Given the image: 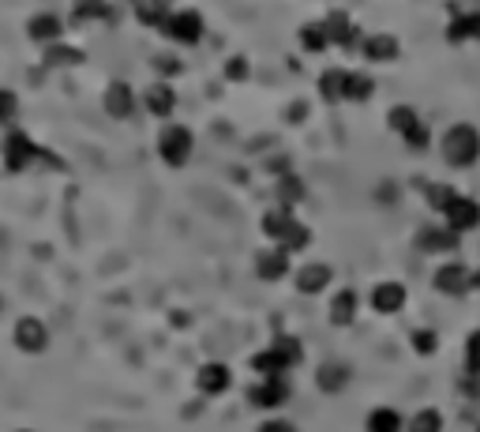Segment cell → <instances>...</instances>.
<instances>
[{
	"label": "cell",
	"mask_w": 480,
	"mask_h": 432,
	"mask_svg": "<svg viewBox=\"0 0 480 432\" xmlns=\"http://www.w3.org/2000/svg\"><path fill=\"white\" fill-rule=\"evenodd\" d=\"M443 158L451 166H458V169L473 166L480 158V132L473 124H451L446 128V136H443Z\"/></svg>",
	"instance_id": "cell-1"
},
{
	"label": "cell",
	"mask_w": 480,
	"mask_h": 432,
	"mask_svg": "<svg viewBox=\"0 0 480 432\" xmlns=\"http://www.w3.org/2000/svg\"><path fill=\"white\" fill-rule=\"evenodd\" d=\"M387 128L406 139V147H409V151H424L428 143H431L428 124L421 121V114H417L413 106H394L391 114H387Z\"/></svg>",
	"instance_id": "cell-2"
},
{
	"label": "cell",
	"mask_w": 480,
	"mask_h": 432,
	"mask_svg": "<svg viewBox=\"0 0 480 432\" xmlns=\"http://www.w3.org/2000/svg\"><path fill=\"white\" fill-rule=\"evenodd\" d=\"M191 151H196V136H191V128H184V124H166L162 128V136H158V154H162L166 166H173V169L188 166Z\"/></svg>",
	"instance_id": "cell-3"
},
{
	"label": "cell",
	"mask_w": 480,
	"mask_h": 432,
	"mask_svg": "<svg viewBox=\"0 0 480 432\" xmlns=\"http://www.w3.org/2000/svg\"><path fill=\"white\" fill-rule=\"evenodd\" d=\"M166 38L177 42V45H196L203 38V15L196 8H181V12H169L166 20Z\"/></svg>",
	"instance_id": "cell-4"
},
{
	"label": "cell",
	"mask_w": 480,
	"mask_h": 432,
	"mask_svg": "<svg viewBox=\"0 0 480 432\" xmlns=\"http://www.w3.org/2000/svg\"><path fill=\"white\" fill-rule=\"evenodd\" d=\"M323 30H327L330 45H342V50H349V53H360V45L368 38V35H360V27L349 20V12H330L323 20Z\"/></svg>",
	"instance_id": "cell-5"
},
{
	"label": "cell",
	"mask_w": 480,
	"mask_h": 432,
	"mask_svg": "<svg viewBox=\"0 0 480 432\" xmlns=\"http://www.w3.org/2000/svg\"><path fill=\"white\" fill-rule=\"evenodd\" d=\"M436 290L439 294H446V297H461V294H469L473 290V275H469V267L466 263H458V260H451V263H443L439 271H436Z\"/></svg>",
	"instance_id": "cell-6"
},
{
	"label": "cell",
	"mask_w": 480,
	"mask_h": 432,
	"mask_svg": "<svg viewBox=\"0 0 480 432\" xmlns=\"http://www.w3.org/2000/svg\"><path fill=\"white\" fill-rule=\"evenodd\" d=\"M443 215H446V230H454V233H469L480 226V203L473 196H461V192Z\"/></svg>",
	"instance_id": "cell-7"
},
{
	"label": "cell",
	"mask_w": 480,
	"mask_h": 432,
	"mask_svg": "<svg viewBox=\"0 0 480 432\" xmlns=\"http://www.w3.org/2000/svg\"><path fill=\"white\" fill-rule=\"evenodd\" d=\"M12 339H15V346H19L23 354H42V350L50 346V331H45L42 319H35V316H23L19 324H15Z\"/></svg>",
	"instance_id": "cell-8"
},
{
	"label": "cell",
	"mask_w": 480,
	"mask_h": 432,
	"mask_svg": "<svg viewBox=\"0 0 480 432\" xmlns=\"http://www.w3.org/2000/svg\"><path fill=\"white\" fill-rule=\"evenodd\" d=\"M293 282H297V290H300V294L315 297V294L330 290L334 271H330V263H319V260H312V263H300V271L293 275Z\"/></svg>",
	"instance_id": "cell-9"
},
{
	"label": "cell",
	"mask_w": 480,
	"mask_h": 432,
	"mask_svg": "<svg viewBox=\"0 0 480 432\" xmlns=\"http://www.w3.org/2000/svg\"><path fill=\"white\" fill-rule=\"evenodd\" d=\"M285 398H290V383H285V376H275V380H259L255 388L248 391V403L255 410H278Z\"/></svg>",
	"instance_id": "cell-10"
},
{
	"label": "cell",
	"mask_w": 480,
	"mask_h": 432,
	"mask_svg": "<svg viewBox=\"0 0 480 432\" xmlns=\"http://www.w3.org/2000/svg\"><path fill=\"white\" fill-rule=\"evenodd\" d=\"M290 267H293L290 252H285V248H278V245L255 255V275H259L263 282H282L285 275H290Z\"/></svg>",
	"instance_id": "cell-11"
},
{
	"label": "cell",
	"mask_w": 480,
	"mask_h": 432,
	"mask_svg": "<svg viewBox=\"0 0 480 432\" xmlns=\"http://www.w3.org/2000/svg\"><path fill=\"white\" fill-rule=\"evenodd\" d=\"M196 388H199L203 395H211V398H218V395H226V391L233 388V373L226 369V365H218V361H211V365H203V369L196 373Z\"/></svg>",
	"instance_id": "cell-12"
},
{
	"label": "cell",
	"mask_w": 480,
	"mask_h": 432,
	"mask_svg": "<svg viewBox=\"0 0 480 432\" xmlns=\"http://www.w3.org/2000/svg\"><path fill=\"white\" fill-rule=\"evenodd\" d=\"M357 312H360V294L357 290H338V294L330 297L327 316H330L334 327H349L357 319Z\"/></svg>",
	"instance_id": "cell-13"
},
{
	"label": "cell",
	"mask_w": 480,
	"mask_h": 432,
	"mask_svg": "<svg viewBox=\"0 0 480 432\" xmlns=\"http://www.w3.org/2000/svg\"><path fill=\"white\" fill-rule=\"evenodd\" d=\"M372 309L383 316H394L406 309V286L402 282H379L372 290Z\"/></svg>",
	"instance_id": "cell-14"
},
{
	"label": "cell",
	"mask_w": 480,
	"mask_h": 432,
	"mask_svg": "<svg viewBox=\"0 0 480 432\" xmlns=\"http://www.w3.org/2000/svg\"><path fill=\"white\" fill-rule=\"evenodd\" d=\"M102 102H105V114H109V117L124 121V117H132V109H135V90L117 79V83L105 87V98H102Z\"/></svg>",
	"instance_id": "cell-15"
},
{
	"label": "cell",
	"mask_w": 480,
	"mask_h": 432,
	"mask_svg": "<svg viewBox=\"0 0 480 432\" xmlns=\"http://www.w3.org/2000/svg\"><path fill=\"white\" fill-rule=\"evenodd\" d=\"M143 106H147L154 117H169L173 109H177V90H173L166 79H158V83H151L147 90H143Z\"/></svg>",
	"instance_id": "cell-16"
},
{
	"label": "cell",
	"mask_w": 480,
	"mask_h": 432,
	"mask_svg": "<svg viewBox=\"0 0 480 432\" xmlns=\"http://www.w3.org/2000/svg\"><path fill=\"white\" fill-rule=\"evenodd\" d=\"M293 226H297V218H293V211H285V207H270V211L263 215V233H267L278 248H282L285 241H290Z\"/></svg>",
	"instance_id": "cell-17"
},
{
	"label": "cell",
	"mask_w": 480,
	"mask_h": 432,
	"mask_svg": "<svg viewBox=\"0 0 480 432\" xmlns=\"http://www.w3.org/2000/svg\"><path fill=\"white\" fill-rule=\"evenodd\" d=\"M417 245H421V252H454L458 248V233L446 230V226H421Z\"/></svg>",
	"instance_id": "cell-18"
},
{
	"label": "cell",
	"mask_w": 480,
	"mask_h": 432,
	"mask_svg": "<svg viewBox=\"0 0 480 432\" xmlns=\"http://www.w3.org/2000/svg\"><path fill=\"white\" fill-rule=\"evenodd\" d=\"M446 42H480V12H461L451 20V27H446Z\"/></svg>",
	"instance_id": "cell-19"
},
{
	"label": "cell",
	"mask_w": 480,
	"mask_h": 432,
	"mask_svg": "<svg viewBox=\"0 0 480 432\" xmlns=\"http://www.w3.org/2000/svg\"><path fill=\"white\" fill-rule=\"evenodd\" d=\"M398 50H402V45H398L394 35H368L364 45H360V53L372 60V64H387V60H394Z\"/></svg>",
	"instance_id": "cell-20"
},
{
	"label": "cell",
	"mask_w": 480,
	"mask_h": 432,
	"mask_svg": "<svg viewBox=\"0 0 480 432\" xmlns=\"http://www.w3.org/2000/svg\"><path fill=\"white\" fill-rule=\"evenodd\" d=\"M252 369H255V373H259L263 380H275V376H285V373H293V369H290V361H285V357L278 354V350H275V346H267V350H259V354H255V357H252Z\"/></svg>",
	"instance_id": "cell-21"
},
{
	"label": "cell",
	"mask_w": 480,
	"mask_h": 432,
	"mask_svg": "<svg viewBox=\"0 0 480 432\" xmlns=\"http://www.w3.org/2000/svg\"><path fill=\"white\" fill-rule=\"evenodd\" d=\"M308 196V188H304V181L297 177V173H285V177H278V185H275V200H278V207H285V211H293V207Z\"/></svg>",
	"instance_id": "cell-22"
},
{
	"label": "cell",
	"mask_w": 480,
	"mask_h": 432,
	"mask_svg": "<svg viewBox=\"0 0 480 432\" xmlns=\"http://www.w3.org/2000/svg\"><path fill=\"white\" fill-rule=\"evenodd\" d=\"M345 79H349L345 68H327L319 75V94H323V102H345Z\"/></svg>",
	"instance_id": "cell-23"
},
{
	"label": "cell",
	"mask_w": 480,
	"mask_h": 432,
	"mask_svg": "<svg viewBox=\"0 0 480 432\" xmlns=\"http://www.w3.org/2000/svg\"><path fill=\"white\" fill-rule=\"evenodd\" d=\"M30 154H35V143H30V136H23V132L8 136V143H4V158H8V166L23 169V166L30 162Z\"/></svg>",
	"instance_id": "cell-24"
},
{
	"label": "cell",
	"mask_w": 480,
	"mask_h": 432,
	"mask_svg": "<svg viewBox=\"0 0 480 432\" xmlns=\"http://www.w3.org/2000/svg\"><path fill=\"white\" fill-rule=\"evenodd\" d=\"M406 421L402 413L391 410V406H375L372 413H368V432H402Z\"/></svg>",
	"instance_id": "cell-25"
},
{
	"label": "cell",
	"mask_w": 480,
	"mask_h": 432,
	"mask_svg": "<svg viewBox=\"0 0 480 432\" xmlns=\"http://www.w3.org/2000/svg\"><path fill=\"white\" fill-rule=\"evenodd\" d=\"M375 94V79L368 72H349L345 79V102H368Z\"/></svg>",
	"instance_id": "cell-26"
},
{
	"label": "cell",
	"mask_w": 480,
	"mask_h": 432,
	"mask_svg": "<svg viewBox=\"0 0 480 432\" xmlns=\"http://www.w3.org/2000/svg\"><path fill=\"white\" fill-rule=\"evenodd\" d=\"M297 42H300V50H308V53H323V50H330V38H327L323 23L300 27V30H297Z\"/></svg>",
	"instance_id": "cell-27"
},
{
	"label": "cell",
	"mask_w": 480,
	"mask_h": 432,
	"mask_svg": "<svg viewBox=\"0 0 480 432\" xmlns=\"http://www.w3.org/2000/svg\"><path fill=\"white\" fill-rule=\"evenodd\" d=\"M315 380H319V391H330V395H334V391H342V388H345L349 369H345V365H338V361H334V365L327 361L323 369H319V376H315Z\"/></svg>",
	"instance_id": "cell-28"
},
{
	"label": "cell",
	"mask_w": 480,
	"mask_h": 432,
	"mask_svg": "<svg viewBox=\"0 0 480 432\" xmlns=\"http://www.w3.org/2000/svg\"><path fill=\"white\" fill-rule=\"evenodd\" d=\"M406 428H409V432H443V413H439L436 406H424V410L413 413Z\"/></svg>",
	"instance_id": "cell-29"
},
{
	"label": "cell",
	"mask_w": 480,
	"mask_h": 432,
	"mask_svg": "<svg viewBox=\"0 0 480 432\" xmlns=\"http://www.w3.org/2000/svg\"><path fill=\"white\" fill-rule=\"evenodd\" d=\"M30 38L35 42H57L60 38V20L57 15H35V20H30Z\"/></svg>",
	"instance_id": "cell-30"
},
{
	"label": "cell",
	"mask_w": 480,
	"mask_h": 432,
	"mask_svg": "<svg viewBox=\"0 0 480 432\" xmlns=\"http://www.w3.org/2000/svg\"><path fill=\"white\" fill-rule=\"evenodd\" d=\"M454 196H458V192L451 188V185H428L424 188V200H428V207H431V211H446V207H451L454 203Z\"/></svg>",
	"instance_id": "cell-31"
},
{
	"label": "cell",
	"mask_w": 480,
	"mask_h": 432,
	"mask_svg": "<svg viewBox=\"0 0 480 432\" xmlns=\"http://www.w3.org/2000/svg\"><path fill=\"white\" fill-rule=\"evenodd\" d=\"M270 346H275L278 354L290 361V369H297V365L304 361V346H300V339H293V334H278V339L270 342Z\"/></svg>",
	"instance_id": "cell-32"
},
{
	"label": "cell",
	"mask_w": 480,
	"mask_h": 432,
	"mask_svg": "<svg viewBox=\"0 0 480 432\" xmlns=\"http://www.w3.org/2000/svg\"><path fill=\"white\" fill-rule=\"evenodd\" d=\"M72 12L79 20H98V15H109L105 0H72Z\"/></svg>",
	"instance_id": "cell-33"
},
{
	"label": "cell",
	"mask_w": 480,
	"mask_h": 432,
	"mask_svg": "<svg viewBox=\"0 0 480 432\" xmlns=\"http://www.w3.org/2000/svg\"><path fill=\"white\" fill-rule=\"evenodd\" d=\"M413 350H417V354H424V357H431L439 350V334L436 331H413Z\"/></svg>",
	"instance_id": "cell-34"
},
{
	"label": "cell",
	"mask_w": 480,
	"mask_h": 432,
	"mask_svg": "<svg viewBox=\"0 0 480 432\" xmlns=\"http://www.w3.org/2000/svg\"><path fill=\"white\" fill-rule=\"evenodd\" d=\"M466 373L480 376V327L466 339Z\"/></svg>",
	"instance_id": "cell-35"
},
{
	"label": "cell",
	"mask_w": 480,
	"mask_h": 432,
	"mask_svg": "<svg viewBox=\"0 0 480 432\" xmlns=\"http://www.w3.org/2000/svg\"><path fill=\"white\" fill-rule=\"evenodd\" d=\"M252 75V64H248V57H229L226 60V79H229V83H244V79Z\"/></svg>",
	"instance_id": "cell-36"
},
{
	"label": "cell",
	"mask_w": 480,
	"mask_h": 432,
	"mask_svg": "<svg viewBox=\"0 0 480 432\" xmlns=\"http://www.w3.org/2000/svg\"><path fill=\"white\" fill-rule=\"evenodd\" d=\"M45 60H50V64H79V60H83V53L68 50V45H50V50H45Z\"/></svg>",
	"instance_id": "cell-37"
},
{
	"label": "cell",
	"mask_w": 480,
	"mask_h": 432,
	"mask_svg": "<svg viewBox=\"0 0 480 432\" xmlns=\"http://www.w3.org/2000/svg\"><path fill=\"white\" fill-rule=\"evenodd\" d=\"M15 109H19V98L12 90H0V124L15 121Z\"/></svg>",
	"instance_id": "cell-38"
},
{
	"label": "cell",
	"mask_w": 480,
	"mask_h": 432,
	"mask_svg": "<svg viewBox=\"0 0 480 432\" xmlns=\"http://www.w3.org/2000/svg\"><path fill=\"white\" fill-rule=\"evenodd\" d=\"M259 432H297V425L285 421V418H270V421L259 425Z\"/></svg>",
	"instance_id": "cell-39"
},
{
	"label": "cell",
	"mask_w": 480,
	"mask_h": 432,
	"mask_svg": "<svg viewBox=\"0 0 480 432\" xmlns=\"http://www.w3.org/2000/svg\"><path fill=\"white\" fill-rule=\"evenodd\" d=\"M308 117V102H293L290 106V121H304Z\"/></svg>",
	"instance_id": "cell-40"
},
{
	"label": "cell",
	"mask_w": 480,
	"mask_h": 432,
	"mask_svg": "<svg viewBox=\"0 0 480 432\" xmlns=\"http://www.w3.org/2000/svg\"><path fill=\"white\" fill-rule=\"evenodd\" d=\"M151 4H158V8H166V12H169V4H177V0H151Z\"/></svg>",
	"instance_id": "cell-41"
},
{
	"label": "cell",
	"mask_w": 480,
	"mask_h": 432,
	"mask_svg": "<svg viewBox=\"0 0 480 432\" xmlns=\"http://www.w3.org/2000/svg\"><path fill=\"white\" fill-rule=\"evenodd\" d=\"M19 432H30V428H19Z\"/></svg>",
	"instance_id": "cell-42"
},
{
	"label": "cell",
	"mask_w": 480,
	"mask_h": 432,
	"mask_svg": "<svg viewBox=\"0 0 480 432\" xmlns=\"http://www.w3.org/2000/svg\"><path fill=\"white\" fill-rule=\"evenodd\" d=\"M476 432H480V428H476Z\"/></svg>",
	"instance_id": "cell-43"
}]
</instances>
